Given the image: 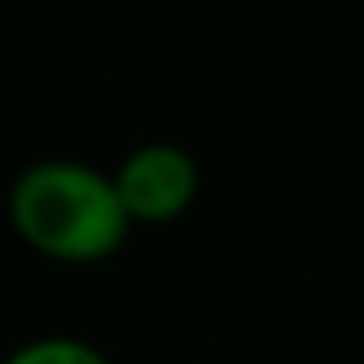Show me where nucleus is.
<instances>
[{
    "label": "nucleus",
    "mask_w": 364,
    "mask_h": 364,
    "mask_svg": "<svg viewBox=\"0 0 364 364\" xmlns=\"http://www.w3.org/2000/svg\"><path fill=\"white\" fill-rule=\"evenodd\" d=\"M9 222L33 254L55 263H102L129 240L116 180L74 157H42L9 185Z\"/></svg>",
    "instance_id": "nucleus-1"
},
{
    "label": "nucleus",
    "mask_w": 364,
    "mask_h": 364,
    "mask_svg": "<svg viewBox=\"0 0 364 364\" xmlns=\"http://www.w3.org/2000/svg\"><path fill=\"white\" fill-rule=\"evenodd\" d=\"M0 364H111V360L83 337H33L14 346Z\"/></svg>",
    "instance_id": "nucleus-3"
},
{
    "label": "nucleus",
    "mask_w": 364,
    "mask_h": 364,
    "mask_svg": "<svg viewBox=\"0 0 364 364\" xmlns=\"http://www.w3.org/2000/svg\"><path fill=\"white\" fill-rule=\"evenodd\" d=\"M116 194L134 226H166L185 217L198 198L203 171L180 143H143L116 166Z\"/></svg>",
    "instance_id": "nucleus-2"
}]
</instances>
